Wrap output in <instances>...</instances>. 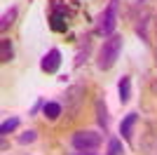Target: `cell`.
<instances>
[{"label":"cell","instance_id":"obj_3","mask_svg":"<svg viewBox=\"0 0 157 155\" xmlns=\"http://www.w3.org/2000/svg\"><path fill=\"white\" fill-rule=\"evenodd\" d=\"M117 7H120L117 0H110L108 7L101 12V17H98V28H96L101 35H110V33L115 31V26H117Z\"/></svg>","mask_w":157,"mask_h":155},{"label":"cell","instance_id":"obj_5","mask_svg":"<svg viewBox=\"0 0 157 155\" xmlns=\"http://www.w3.org/2000/svg\"><path fill=\"white\" fill-rule=\"evenodd\" d=\"M136 122H138V115H136V113H129V115L120 122V134H122V139H124V141H131V134H134Z\"/></svg>","mask_w":157,"mask_h":155},{"label":"cell","instance_id":"obj_15","mask_svg":"<svg viewBox=\"0 0 157 155\" xmlns=\"http://www.w3.org/2000/svg\"><path fill=\"white\" fill-rule=\"evenodd\" d=\"M73 155H94V153H80V150H78V153H73Z\"/></svg>","mask_w":157,"mask_h":155},{"label":"cell","instance_id":"obj_2","mask_svg":"<svg viewBox=\"0 0 157 155\" xmlns=\"http://www.w3.org/2000/svg\"><path fill=\"white\" fill-rule=\"evenodd\" d=\"M101 141H103V136L98 134V132H94V129H80L71 139L73 148L80 150V153H94L101 146Z\"/></svg>","mask_w":157,"mask_h":155},{"label":"cell","instance_id":"obj_9","mask_svg":"<svg viewBox=\"0 0 157 155\" xmlns=\"http://www.w3.org/2000/svg\"><path fill=\"white\" fill-rule=\"evenodd\" d=\"M14 19H17V7H10V10H7V12L2 14V21H0V28H2V31H7V28H10V26L14 24Z\"/></svg>","mask_w":157,"mask_h":155},{"label":"cell","instance_id":"obj_12","mask_svg":"<svg viewBox=\"0 0 157 155\" xmlns=\"http://www.w3.org/2000/svg\"><path fill=\"white\" fill-rule=\"evenodd\" d=\"M0 57H2V61H12V42H10V40H2V54H0Z\"/></svg>","mask_w":157,"mask_h":155},{"label":"cell","instance_id":"obj_13","mask_svg":"<svg viewBox=\"0 0 157 155\" xmlns=\"http://www.w3.org/2000/svg\"><path fill=\"white\" fill-rule=\"evenodd\" d=\"M35 136H38V132H35V129H28L26 134L19 136V143H33V141H35Z\"/></svg>","mask_w":157,"mask_h":155},{"label":"cell","instance_id":"obj_8","mask_svg":"<svg viewBox=\"0 0 157 155\" xmlns=\"http://www.w3.org/2000/svg\"><path fill=\"white\" fill-rule=\"evenodd\" d=\"M42 113H45L47 120H56V117L61 115V103H56V101H47V103H42Z\"/></svg>","mask_w":157,"mask_h":155},{"label":"cell","instance_id":"obj_16","mask_svg":"<svg viewBox=\"0 0 157 155\" xmlns=\"http://www.w3.org/2000/svg\"><path fill=\"white\" fill-rule=\"evenodd\" d=\"M155 26H157V21H155Z\"/></svg>","mask_w":157,"mask_h":155},{"label":"cell","instance_id":"obj_10","mask_svg":"<svg viewBox=\"0 0 157 155\" xmlns=\"http://www.w3.org/2000/svg\"><path fill=\"white\" fill-rule=\"evenodd\" d=\"M19 127V117H7V120H2V125H0V134H10L12 129Z\"/></svg>","mask_w":157,"mask_h":155},{"label":"cell","instance_id":"obj_4","mask_svg":"<svg viewBox=\"0 0 157 155\" xmlns=\"http://www.w3.org/2000/svg\"><path fill=\"white\" fill-rule=\"evenodd\" d=\"M61 66V52L59 50H49L42 57V64H40V68L45 73H56V68Z\"/></svg>","mask_w":157,"mask_h":155},{"label":"cell","instance_id":"obj_1","mask_svg":"<svg viewBox=\"0 0 157 155\" xmlns=\"http://www.w3.org/2000/svg\"><path fill=\"white\" fill-rule=\"evenodd\" d=\"M120 52H122V38L120 35H110L108 40H103V45L98 50V68L101 71L113 68L115 61L120 59Z\"/></svg>","mask_w":157,"mask_h":155},{"label":"cell","instance_id":"obj_14","mask_svg":"<svg viewBox=\"0 0 157 155\" xmlns=\"http://www.w3.org/2000/svg\"><path fill=\"white\" fill-rule=\"evenodd\" d=\"M145 0H124V5L129 7V10H134V7H141Z\"/></svg>","mask_w":157,"mask_h":155},{"label":"cell","instance_id":"obj_7","mask_svg":"<svg viewBox=\"0 0 157 155\" xmlns=\"http://www.w3.org/2000/svg\"><path fill=\"white\" fill-rule=\"evenodd\" d=\"M96 120H98V125H101L103 132H105V129H108V108H105L103 99H96Z\"/></svg>","mask_w":157,"mask_h":155},{"label":"cell","instance_id":"obj_6","mask_svg":"<svg viewBox=\"0 0 157 155\" xmlns=\"http://www.w3.org/2000/svg\"><path fill=\"white\" fill-rule=\"evenodd\" d=\"M117 92H120V103H127V101H129V97H131V78L129 75H124L122 80H120Z\"/></svg>","mask_w":157,"mask_h":155},{"label":"cell","instance_id":"obj_11","mask_svg":"<svg viewBox=\"0 0 157 155\" xmlns=\"http://www.w3.org/2000/svg\"><path fill=\"white\" fill-rule=\"evenodd\" d=\"M124 150H122V141L120 139H110V143H108V155H122Z\"/></svg>","mask_w":157,"mask_h":155}]
</instances>
